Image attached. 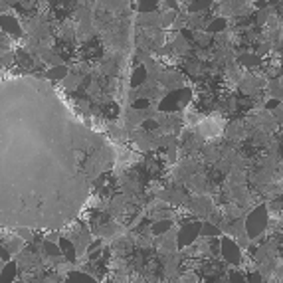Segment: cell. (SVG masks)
Instances as JSON below:
<instances>
[{"label": "cell", "mask_w": 283, "mask_h": 283, "mask_svg": "<svg viewBox=\"0 0 283 283\" xmlns=\"http://www.w3.org/2000/svg\"><path fill=\"white\" fill-rule=\"evenodd\" d=\"M267 208L265 206H258L256 210H252L246 218V234H248V238H258V236L261 232H265L267 228Z\"/></svg>", "instance_id": "cell-1"}, {"label": "cell", "mask_w": 283, "mask_h": 283, "mask_svg": "<svg viewBox=\"0 0 283 283\" xmlns=\"http://www.w3.org/2000/svg\"><path fill=\"white\" fill-rule=\"evenodd\" d=\"M200 234H202V224L200 222H188V224H184L180 228V232H178V238H176L178 248H186V246L194 244V240L198 238Z\"/></svg>", "instance_id": "cell-2"}, {"label": "cell", "mask_w": 283, "mask_h": 283, "mask_svg": "<svg viewBox=\"0 0 283 283\" xmlns=\"http://www.w3.org/2000/svg\"><path fill=\"white\" fill-rule=\"evenodd\" d=\"M220 254H222V258H224L230 265H238L240 259H242V254H240L238 244H236L232 238H228V236H224V238L220 240Z\"/></svg>", "instance_id": "cell-3"}, {"label": "cell", "mask_w": 283, "mask_h": 283, "mask_svg": "<svg viewBox=\"0 0 283 283\" xmlns=\"http://www.w3.org/2000/svg\"><path fill=\"white\" fill-rule=\"evenodd\" d=\"M180 105H184V103H182V93H180V89H176V91L168 93V95L161 101L159 109H161V111H176Z\"/></svg>", "instance_id": "cell-4"}, {"label": "cell", "mask_w": 283, "mask_h": 283, "mask_svg": "<svg viewBox=\"0 0 283 283\" xmlns=\"http://www.w3.org/2000/svg\"><path fill=\"white\" fill-rule=\"evenodd\" d=\"M0 24H2V32H8V34H12V36H20V34H22V28H20L18 20H16L14 16L6 14V12L0 16Z\"/></svg>", "instance_id": "cell-5"}, {"label": "cell", "mask_w": 283, "mask_h": 283, "mask_svg": "<svg viewBox=\"0 0 283 283\" xmlns=\"http://www.w3.org/2000/svg\"><path fill=\"white\" fill-rule=\"evenodd\" d=\"M70 75V70L62 64V66H52L48 71H46V77L52 79V81H62V79H68Z\"/></svg>", "instance_id": "cell-6"}, {"label": "cell", "mask_w": 283, "mask_h": 283, "mask_svg": "<svg viewBox=\"0 0 283 283\" xmlns=\"http://www.w3.org/2000/svg\"><path fill=\"white\" fill-rule=\"evenodd\" d=\"M66 283H97L91 275L83 273V271H71L66 279Z\"/></svg>", "instance_id": "cell-7"}, {"label": "cell", "mask_w": 283, "mask_h": 283, "mask_svg": "<svg viewBox=\"0 0 283 283\" xmlns=\"http://www.w3.org/2000/svg\"><path fill=\"white\" fill-rule=\"evenodd\" d=\"M58 244H60L62 254L66 256V259H68V261H73V259H75V246H73V244H71L68 238H62Z\"/></svg>", "instance_id": "cell-8"}, {"label": "cell", "mask_w": 283, "mask_h": 283, "mask_svg": "<svg viewBox=\"0 0 283 283\" xmlns=\"http://www.w3.org/2000/svg\"><path fill=\"white\" fill-rule=\"evenodd\" d=\"M145 79H147V68L145 66H137L135 71H133V75H131V85L139 87Z\"/></svg>", "instance_id": "cell-9"}, {"label": "cell", "mask_w": 283, "mask_h": 283, "mask_svg": "<svg viewBox=\"0 0 283 283\" xmlns=\"http://www.w3.org/2000/svg\"><path fill=\"white\" fill-rule=\"evenodd\" d=\"M16 271H18V267H16L14 261L4 263V267H2V283H12L14 277H16Z\"/></svg>", "instance_id": "cell-10"}, {"label": "cell", "mask_w": 283, "mask_h": 283, "mask_svg": "<svg viewBox=\"0 0 283 283\" xmlns=\"http://www.w3.org/2000/svg\"><path fill=\"white\" fill-rule=\"evenodd\" d=\"M212 2H214V0H190V4H188V10H190L192 14H198V12L208 10Z\"/></svg>", "instance_id": "cell-11"}, {"label": "cell", "mask_w": 283, "mask_h": 283, "mask_svg": "<svg viewBox=\"0 0 283 283\" xmlns=\"http://www.w3.org/2000/svg\"><path fill=\"white\" fill-rule=\"evenodd\" d=\"M226 26H228L226 18H214V20H210V24H208L206 30H208L210 34H218V32H224Z\"/></svg>", "instance_id": "cell-12"}, {"label": "cell", "mask_w": 283, "mask_h": 283, "mask_svg": "<svg viewBox=\"0 0 283 283\" xmlns=\"http://www.w3.org/2000/svg\"><path fill=\"white\" fill-rule=\"evenodd\" d=\"M240 62H242L244 66L254 68V66H259V64H261V56H258V54H242V56H240Z\"/></svg>", "instance_id": "cell-13"}, {"label": "cell", "mask_w": 283, "mask_h": 283, "mask_svg": "<svg viewBox=\"0 0 283 283\" xmlns=\"http://www.w3.org/2000/svg\"><path fill=\"white\" fill-rule=\"evenodd\" d=\"M157 10V0H141L139 2V12L141 14H149Z\"/></svg>", "instance_id": "cell-14"}, {"label": "cell", "mask_w": 283, "mask_h": 283, "mask_svg": "<svg viewBox=\"0 0 283 283\" xmlns=\"http://www.w3.org/2000/svg\"><path fill=\"white\" fill-rule=\"evenodd\" d=\"M44 250H46L48 256H62L60 244H54V242H44Z\"/></svg>", "instance_id": "cell-15"}, {"label": "cell", "mask_w": 283, "mask_h": 283, "mask_svg": "<svg viewBox=\"0 0 283 283\" xmlns=\"http://www.w3.org/2000/svg\"><path fill=\"white\" fill-rule=\"evenodd\" d=\"M168 228H170V222H168V220H161V222H157V224H153V234H157V236H161V234H165V232H168Z\"/></svg>", "instance_id": "cell-16"}, {"label": "cell", "mask_w": 283, "mask_h": 283, "mask_svg": "<svg viewBox=\"0 0 283 283\" xmlns=\"http://www.w3.org/2000/svg\"><path fill=\"white\" fill-rule=\"evenodd\" d=\"M220 234V230L214 226V224H202V236H208V238H214V236H218Z\"/></svg>", "instance_id": "cell-17"}, {"label": "cell", "mask_w": 283, "mask_h": 283, "mask_svg": "<svg viewBox=\"0 0 283 283\" xmlns=\"http://www.w3.org/2000/svg\"><path fill=\"white\" fill-rule=\"evenodd\" d=\"M149 105H151V101L145 99V97H141V99H135V101H133V109H135V111H143V109H147Z\"/></svg>", "instance_id": "cell-18"}, {"label": "cell", "mask_w": 283, "mask_h": 283, "mask_svg": "<svg viewBox=\"0 0 283 283\" xmlns=\"http://www.w3.org/2000/svg\"><path fill=\"white\" fill-rule=\"evenodd\" d=\"M230 283H248V279L244 275H240L238 271H232L230 273Z\"/></svg>", "instance_id": "cell-19"}, {"label": "cell", "mask_w": 283, "mask_h": 283, "mask_svg": "<svg viewBox=\"0 0 283 283\" xmlns=\"http://www.w3.org/2000/svg\"><path fill=\"white\" fill-rule=\"evenodd\" d=\"M263 279H261V275L259 273H250L248 275V283H261Z\"/></svg>", "instance_id": "cell-20"}, {"label": "cell", "mask_w": 283, "mask_h": 283, "mask_svg": "<svg viewBox=\"0 0 283 283\" xmlns=\"http://www.w3.org/2000/svg\"><path fill=\"white\" fill-rule=\"evenodd\" d=\"M157 127H159V123H157L155 119H147V121H145V129L151 131V129H157Z\"/></svg>", "instance_id": "cell-21"}, {"label": "cell", "mask_w": 283, "mask_h": 283, "mask_svg": "<svg viewBox=\"0 0 283 283\" xmlns=\"http://www.w3.org/2000/svg\"><path fill=\"white\" fill-rule=\"evenodd\" d=\"M279 99H271V101H267V109H279Z\"/></svg>", "instance_id": "cell-22"}, {"label": "cell", "mask_w": 283, "mask_h": 283, "mask_svg": "<svg viewBox=\"0 0 283 283\" xmlns=\"http://www.w3.org/2000/svg\"><path fill=\"white\" fill-rule=\"evenodd\" d=\"M172 18H174V14H166L163 20H165V24H170V22H172Z\"/></svg>", "instance_id": "cell-23"}, {"label": "cell", "mask_w": 283, "mask_h": 283, "mask_svg": "<svg viewBox=\"0 0 283 283\" xmlns=\"http://www.w3.org/2000/svg\"><path fill=\"white\" fill-rule=\"evenodd\" d=\"M4 2H8V4H14V2H16V0H4Z\"/></svg>", "instance_id": "cell-24"}, {"label": "cell", "mask_w": 283, "mask_h": 283, "mask_svg": "<svg viewBox=\"0 0 283 283\" xmlns=\"http://www.w3.org/2000/svg\"><path fill=\"white\" fill-rule=\"evenodd\" d=\"M281 259H283V256H281Z\"/></svg>", "instance_id": "cell-25"}]
</instances>
